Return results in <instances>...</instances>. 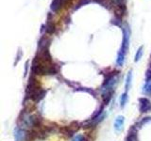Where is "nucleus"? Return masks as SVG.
<instances>
[{"label":"nucleus","mask_w":151,"mask_h":141,"mask_svg":"<svg viewBox=\"0 0 151 141\" xmlns=\"http://www.w3.org/2000/svg\"><path fill=\"white\" fill-rule=\"evenodd\" d=\"M123 34H124V38H123L122 46H121V49L119 51V54H118L117 60H116L118 66H122L124 64L127 50L129 49V29H127V27H125L124 30H123Z\"/></svg>","instance_id":"obj_1"},{"label":"nucleus","mask_w":151,"mask_h":141,"mask_svg":"<svg viewBox=\"0 0 151 141\" xmlns=\"http://www.w3.org/2000/svg\"><path fill=\"white\" fill-rule=\"evenodd\" d=\"M79 128V126H78V122H73V123H71L69 126H66V127H63V129H61V132L66 135H74V133H76Z\"/></svg>","instance_id":"obj_2"},{"label":"nucleus","mask_w":151,"mask_h":141,"mask_svg":"<svg viewBox=\"0 0 151 141\" xmlns=\"http://www.w3.org/2000/svg\"><path fill=\"white\" fill-rule=\"evenodd\" d=\"M140 103V111L142 113H146L151 110V102L146 98H141Z\"/></svg>","instance_id":"obj_3"},{"label":"nucleus","mask_w":151,"mask_h":141,"mask_svg":"<svg viewBox=\"0 0 151 141\" xmlns=\"http://www.w3.org/2000/svg\"><path fill=\"white\" fill-rule=\"evenodd\" d=\"M28 134L24 129L17 128L14 130V137L16 141H26L27 139Z\"/></svg>","instance_id":"obj_4"},{"label":"nucleus","mask_w":151,"mask_h":141,"mask_svg":"<svg viewBox=\"0 0 151 141\" xmlns=\"http://www.w3.org/2000/svg\"><path fill=\"white\" fill-rule=\"evenodd\" d=\"M124 124H125V119L123 116L117 117L114 120V129L116 132H121L124 129Z\"/></svg>","instance_id":"obj_5"},{"label":"nucleus","mask_w":151,"mask_h":141,"mask_svg":"<svg viewBox=\"0 0 151 141\" xmlns=\"http://www.w3.org/2000/svg\"><path fill=\"white\" fill-rule=\"evenodd\" d=\"M67 1L68 0H53V2L51 3V9L53 11H58Z\"/></svg>","instance_id":"obj_6"},{"label":"nucleus","mask_w":151,"mask_h":141,"mask_svg":"<svg viewBox=\"0 0 151 141\" xmlns=\"http://www.w3.org/2000/svg\"><path fill=\"white\" fill-rule=\"evenodd\" d=\"M131 80H132V73H131V70H130V72L127 73V78H126V83H125L126 92L130 89V87H131Z\"/></svg>","instance_id":"obj_7"},{"label":"nucleus","mask_w":151,"mask_h":141,"mask_svg":"<svg viewBox=\"0 0 151 141\" xmlns=\"http://www.w3.org/2000/svg\"><path fill=\"white\" fill-rule=\"evenodd\" d=\"M143 93L146 94V95H148V94H151V80H148V81H146L145 86L143 88Z\"/></svg>","instance_id":"obj_8"},{"label":"nucleus","mask_w":151,"mask_h":141,"mask_svg":"<svg viewBox=\"0 0 151 141\" xmlns=\"http://www.w3.org/2000/svg\"><path fill=\"white\" fill-rule=\"evenodd\" d=\"M137 133H136V130H134V128H132L130 133L129 134L127 137V140L126 141H137Z\"/></svg>","instance_id":"obj_9"},{"label":"nucleus","mask_w":151,"mask_h":141,"mask_svg":"<svg viewBox=\"0 0 151 141\" xmlns=\"http://www.w3.org/2000/svg\"><path fill=\"white\" fill-rule=\"evenodd\" d=\"M144 47L143 46H141L140 48L137 50V52H136V55H135V58H134V61L135 62H138V61L141 59V58H142V56H143V53H144Z\"/></svg>","instance_id":"obj_10"},{"label":"nucleus","mask_w":151,"mask_h":141,"mask_svg":"<svg viewBox=\"0 0 151 141\" xmlns=\"http://www.w3.org/2000/svg\"><path fill=\"white\" fill-rule=\"evenodd\" d=\"M127 102V93L125 92V93H123L120 97V106L125 107Z\"/></svg>","instance_id":"obj_11"},{"label":"nucleus","mask_w":151,"mask_h":141,"mask_svg":"<svg viewBox=\"0 0 151 141\" xmlns=\"http://www.w3.org/2000/svg\"><path fill=\"white\" fill-rule=\"evenodd\" d=\"M55 31V26L53 24H48V25L46 26V32L48 33V34H52V33H54Z\"/></svg>","instance_id":"obj_12"},{"label":"nucleus","mask_w":151,"mask_h":141,"mask_svg":"<svg viewBox=\"0 0 151 141\" xmlns=\"http://www.w3.org/2000/svg\"><path fill=\"white\" fill-rule=\"evenodd\" d=\"M111 2L116 6H124L125 0H111Z\"/></svg>","instance_id":"obj_13"},{"label":"nucleus","mask_w":151,"mask_h":141,"mask_svg":"<svg viewBox=\"0 0 151 141\" xmlns=\"http://www.w3.org/2000/svg\"><path fill=\"white\" fill-rule=\"evenodd\" d=\"M85 138H84V136L81 135H75L74 136V138L72 139V141H84Z\"/></svg>","instance_id":"obj_14"},{"label":"nucleus","mask_w":151,"mask_h":141,"mask_svg":"<svg viewBox=\"0 0 151 141\" xmlns=\"http://www.w3.org/2000/svg\"><path fill=\"white\" fill-rule=\"evenodd\" d=\"M150 70H151V65H150Z\"/></svg>","instance_id":"obj_15"},{"label":"nucleus","mask_w":151,"mask_h":141,"mask_svg":"<svg viewBox=\"0 0 151 141\" xmlns=\"http://www.w3.org/2000/svg\"><path fill=\"white\" fill-rule=\"evenodd\" d=\"M84 141H87V140H84Z\"/></svg>","instance_id":"obj_16"}]
</instances>
